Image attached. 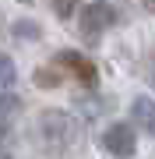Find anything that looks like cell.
<instances>
[{
    "mask_svg": "<svg viewBox=\"0 0 155 159\" xmlns=\"http://www.w3.org/2000/svg\"><path fill=\"white\" fill-rule=\"evenodd\" d=\"M113 21H116V11L106 4V0H95V4H88L85 11H81V35L95 39V35L106 32Z\"/></svg>",
    "mask_w": 155,
    "mask_h": 159,
    "instance_id": "cell-1",
    "label": "cell"
},
{
    "mask_svg": "<svg viewBox=\"0 0 155 159\" xmlns=\"http://www.w3.org/2000/svg\"><path fill=\"white\" fill-rule=\"evenodd\" d=\"M57 67H67V71L81 81V85H85V89H92L95 81H99L95 64L88 60V57H81V53H74V50H60V53H57Z\"/></svg>",
    "mask_w": 155,
    "mask_h": 159,
    "instance_id": "cell-2",
    "label": "cell"
},
{
    "mask_svg": "<svg viewBox=\"0 0 155 159\" xmlns=\"http://www.w3.org/2000/svg\"><path fill=\"white\" fill-rule=\"evenodd\" d=\"M102 145H106L113 156L131 159V156H134V148H138V138H134L131 124H113V127H109L106 134H102Z\"/></svg>",
    "mask_w": 155,
    "mask_h": 159,
    "instance_id": "cell-3",
    "label": "cell"
},
{
    "mask_svg": "<svg viewBox=\"0 0 155 159\" xmlns=\"http://www.w3.org/2000/svg\"><path fill=\"white\" fill-rule=\"evenodd\" d=\"M131 113H134V120H138V127H141V131H148V134H155V99H148V96L134 99Z\"/></svg>",
    "mask_w": 155,
    "mask_h": 159,
    "instance_id": "cell-4",
    "label": "cell"
},
{
    "mask_svg": "<svg viewBox=\"0 0 155 159\" xmlns=\"http://www.w3.org/2000/svg\"><path fill=\"white\" fill-rule=\"evenodd\" d=\"M35 85L39 89H57L60 85V71L57 67H39L35 71Z\"/></svg>",
    "mask_w": 155,
    "mask_h": 159,
    "instance_id": "cell-5",
    "label": "cell"
},
{
    "mask_svg": "<svg viewBox=\"0 0 155 159\" xmlns=\"http://www.w3.org/2000/svg\"><path fill=\"white\" fill-rule=\"evenodd\" d=\"M14 78H18V71H14V60L7 57V53H0V89L14 85Z\"/></svg>",
    "mask_w": 155,
    "mask_h": 159,
    "instance_id": "cell-6",
    "label": "cell"
},
{
    "mask_svg": "<svg viewBox=\"0 0 155 159\" xmlns=\"http://www.w3.org/2000/svg\"><path fill=\"white\" fill-rule=\"evenodd\" d=\"M50 4H53V11H57L60 18H71L74 7H78V0H50Z\"/></svg>",
    "mask_w": 155,
    "mask_h": 159,
    "instance_id": "cell-7",
    "label": "cell"
},
{
    "mask_svg": "<svg viewBox=\"0 0 155 159\" xmlns=\"http://www.w3.org/2000/svg\"><path fill=\"white\" fill-rule=\"evenodd\" d=\"M14 35H39V29H35V25H25V21H18V25H14Z\"/></svg>",
    "mask_w": 155,
    "mask_h": 159,
    "instance_id": "cell-8",
    "label": "cell"
},
{
    "mask_svg": "<svg viewBox=\"0 0 155 159\" xmlns=\"http://www.w3.org/2000/svg\"><path fill=\"white\" fill-rule=\"evenodd\" d=\"M141 4H144V11H152V14H155V0H141Z\"/></svg>",
    "mask_w": 155,
    "mask_h": 159,
    "instance_id": "cell-9",
    "label": "cell"
},
{
    "mask_svg": "<svg viewBox=\"0 0 155 159\" xmlns=\"http://www.w3.org/2000/svg\"><path fill=\"white\" fill-rule=\"evenodd\" d=\"M21 4H32V0H21Z\"/></svg>",
    "mask_w": 155,
    "mask_h": 159,
    "instance_id": "cell-10",
    "label": "cell"
}]
</instances>
